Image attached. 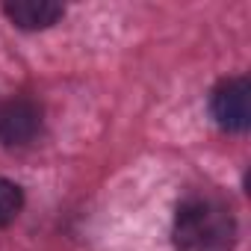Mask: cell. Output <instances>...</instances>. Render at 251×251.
<instances>
[{"label":"cell","mask_w":251,"mask_h":251,"mask_svg":"<svg viewBox=\"0 0 251 251\" xmlns=\"http://www.w3.org/2000/svg\"><path fill=\"white\" fill-rule=\"evenodd\" d=\"M21 207H24V192H21V186L12 183V180H6V177H0V227L12 225V222L18 219Z\"/></svg>","instance_id":"5b68a950"},{"label":"cell","mask_w":251,"mask_h":251,"mask_svg":"<svg viewBox=\"0 0 251 251\" xmlns=\"http://www.w3.org/2000/svg\"><path fill=\"white\" fill-rule=\"evenodd\" d=\"M175 251H230L236 245V219L219 195L186 198L172 225Z\"/></svg>","instance_id":"6da1fadb"},{"label":"cell","mask_w":251,"mask_h":251,"mask_svg":"<svg viewBox=\"0 0 251 251\" xmlns=\"http://www.w3.org/2000/svg\"><path fill=\"white\" fill-rule=\"evenodd\" d=\"M42 133V106L30 98H12L0 106V142L24 148Z\"/></svg>","instance_id":"3957f363"},{"label":"cell","mask_w":251,"mask_h":251,"mask_svg":"<svg viewBox=\"0 0 251 251\" xmlns=\"http://www.w3.org/2000/svg\"><path fill=\"white\" fill-rule=\"evenodd\" d=\"M210 112L227 133H245L251 124V83L248 77H225L210 92Z\"/></svg>","instance_id":"7a4b0ae2"},{"label":"cell","mask_w":251,"mask_h":251,"mask_svg":"<svg viewBox=\"0 0 251 251\" xmlns=\"http://www.w3.org/2000/svg\"><path fill=\"white\" fill-rule=\"evenodd\" d=\"M62 6L50 0H15L3 6V15L21 30H48L62 18Z\"/></svg>","instance_id":"277c9868"}]
</instances>
